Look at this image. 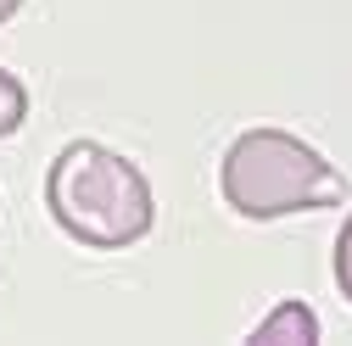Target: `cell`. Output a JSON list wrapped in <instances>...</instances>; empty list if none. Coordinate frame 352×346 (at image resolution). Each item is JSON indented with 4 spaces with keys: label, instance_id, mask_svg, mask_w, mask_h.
Instances as JSON below:
<instances>
[{
    "label": "cell",
    "instance_id": "cell-1",
    "mask_svg": "<svg viewBox=\"0 0 352 346\" xmlns=\"http://www.w3.org/2000/svg\"><path fill=\"white\" fill-rule=\"evenodd\" d=\"M45 207L62 235L90 251H123L151 229V185L112 146L73 140L45 173Z\"/></svg>",
    "mask_w": 352,
    "mask_h": 346
},
{
    "label": "cell",
    "instance_id": "cell-2",
    "mask_svg": "<svg viewBox=\"0 0 352 346\" xmlns=\"http://www.w3.org/2000/svg\"><path fill=\"white\" fill-rule=\"evenodd\" d=\"M218 190L252 224L314 212V207H336L346 196L341 173L307 140L285 135V128H252V135H241L230 146L224 168H218Z\"/></svg>",
    "mask_w": 352,
    "mask_h": 346
},
{
    "label": "cell",
    "instance_id": "cell-3",
    "mask_svg": "<svg viewBox=\"0 0 352 346\" xmlns=\"http://www.w3.org/2000/svg\"><path fill=\"white\" fill-rule=\"evenodd\" d=\"M319 341V313L307 301H280V308L252 330V346H314Z\"/></svg>",
    "mask_w": 352,
    "mask_h": 346
},
{
    "label": "cell",
    "instance_id": "cell-4",
    "mask_svg": "<svg viewBox=\"0 0 352 346\" xmlns=\"http://www.w3.org/2000/svg\"><path fill=\"white\" fill-rule=\"evenodd\" d=\"M23 117H28V90H23V78H17V73L0 67V140L17 135Z\"/></svg>",
    "mask_w": 352,
    "mask_h": 346
},
{
    "label": "cell",
    "instance_id": "cell-5",
    "mask_svg": "<svg viewBox=\"0 0 352 346\" xmlns=\"http://www.w3.org/2000/svg\"><path fill=\"white\" fill-rule=\"evenodd\" d=\"M336 285H341V296L352 301V212H346V224H341V235H336Z\"/></svg>",
    "mask_w": 352,
    "mask_h": 346
},
{
    "label": "cell",
    "instance_id": "cell-6",
    "mask_svg": "<svg viewBox=\"0 0 352 346\" xmlns=\"http://www.w3.org/2000/svg\"><path fill=\"white\" fill-rule=\"evenodd\" d=\"M17 6H23V0H0V23H6V17H17Z\"/></svg>",
    "mask_w": 352,
    "mask_h": 346
}]
</instances>
